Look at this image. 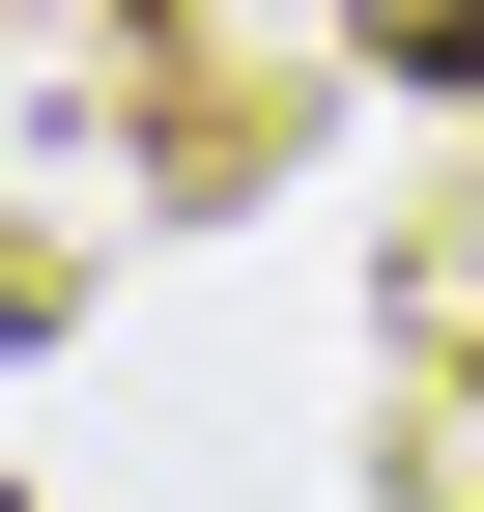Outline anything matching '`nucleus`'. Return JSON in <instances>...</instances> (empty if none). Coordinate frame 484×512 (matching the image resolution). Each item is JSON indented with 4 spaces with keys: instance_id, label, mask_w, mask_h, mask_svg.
<instances>
[{
    "instance_id": "nucleus-1",
    "label": "nucleus",
    "mask_w": 484,
    "mask_h": 512,
    "mask_svg": "<svg viewBox=\"0 0 484 512\" xmlns=\"http://www.w3.org/2000/svg\"><path fill=\"white\" fill-rule=\"evenodd\" d=\"M399 29H428V57H456V86H484V0H399Z\"/></svg>"
}]
</instances>
